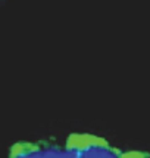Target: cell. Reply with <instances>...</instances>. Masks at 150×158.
Returning a JSON list of instances; mask_svg holds the SVG:
<instances>
[{
	"label": "cell",
	"instance_id": "6da1fadb",
	"mask_svg": "<svg viewBox=\"0 0 150 158\" xmlns=\"http://www.w3.org/2000/svg\"><path fill=\"white\" fill-rule=\"evenodd\" d=\"M81 158H121L116 151L109 149L106 145H89L81 149Z\"/></svg>",
	"mask_w": 150,
	"mask_h": 158
},
{
	"label": "cell",
	"instance_id": "7a4b0ae2",
	"mask_svg": "<svg viewBox=\"0 0 150 158\" xmlns=\"http://www.w3.org/2000/svg\"><path fill=\"white\" fill-rule=\"evenodd\" d=\"M12 158H43V151L38 149V148H28L25 152H22V154Z\"/></svg>",
	"mask_w": 150,
	"mask_h": 158
},
{
	"label": "cell",
	"instance_id": "277c9868",
	"mask_svg": "<svg viewBox=\"0 0 150 158\" xmlns=\"http://www.w3.org/2000/svg\"><path fill=\"white\" fill-rule=\"evenodd\" d=\"M27 149H28V146H25V145H22V143H18L10 149V155H12V157H16V155H19L22 152H25Z\"/></svg>",
	"mask_w": 150,
	"mask_h": 158
},
{
	"label": "cell",
	"instance_id": "5b68a950",
	"mask_svg": "<svg viewBox=\"0 0 150 158\" xmlns=\"http://www.w3.org/2000/svg\"><path fill=\"white\" fill-rule=\"evenodd\" d=\"M121 158H144L141 154H138V152H130V154H125L122 155Z\"/></svg>",
	"mask_w": 150,
	"mask_h": 158
},
{
	"label": "cell",
	"instance_id": "3957f363",
	"mask_svg": "<svg viewBox=\"0 0 150 158\" xmlns=\"http://www.w3.org/2000/svg\"><path fill=\"white\" fill-rule=\"evenodd\" d=\"M43 158H63V151L59 148H46L43 151Z\"/></svg>",
	"mask_w": 150,
	"mask_h": 158
}]
</instances>
